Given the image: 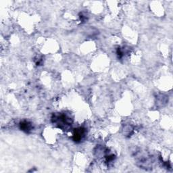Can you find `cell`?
<instances>
[{"label": "cell", "mask_w": 173, "mask_h": 173, "mask_svg": "<svg viewBox=\"0 0 173 173\" xmlns=\"http://www.w3.org/2000/svg\"><path fill=\"white\" fill-rule=\"evenodd\" d=\"M85 134V130L83 128H79L75 130L74 136H73V139L76 142H79L83 139V138Z\"/></svg>", "instance_id": "1"}, {"label": "cell", "mask_w": 173, "mask_h": 173, "mask_svg": "<svg viewBox=\"0 0 173 173\" xmlns=\"http://www.w3.org/2000/svg\"><path fill=\"white\" fill-rule=\"evenodd\" d=\"M20 126L21 130H22L23 131H25L26 133H29L30 130L33 129L32 124L28 121H23L20 122Z\"/></svg>", "instance_id": "2"}]
</instances>
